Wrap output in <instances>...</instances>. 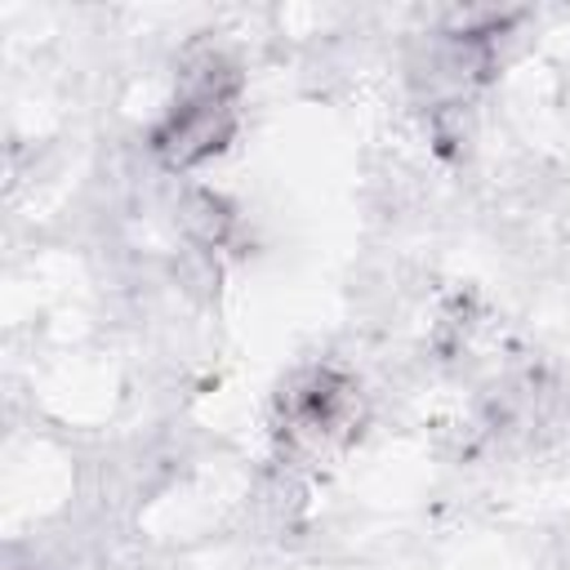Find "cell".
I'll return each mask as SVG.
<instances>
[{"label": "cell", "mask_w": 570, "mask_h": 570, "mask_svg": "<svg viewBox=\"0 0 570 570\" xmlns=\"http://www.w3.org/2000/svg\"><path fill=\"white\" fill-rule=\"evenodd\" d=\"M232 134V85L227 76L209 62L200 71V80L183 94L178 111L169 116V125L160 129L156 147L174 160V165H191L205 160L209 151L223 147V138Z\"/></svg>", "instance_id": "cell-1"}]
</instances>
